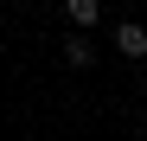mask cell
I'll return each instance as SVG.
<instances>
[{
	"instance_id": "cell-1",
	"label": "cell",
	"mask_w": 147,
	"mask_h": 141,
	"mask_svg": "<svg viewBox=\"0 0 147 141\" xmlns=\"http://www.w3.org/2000/svg\"><path fill=\"white\" fill-rule=\"evenodd\" d=\"M115 52L134 58V64L147 58V26H141V19H121V26H115Z\"/></svg>"
},
{
	"instance_id": "cell-3",
	"label": "cell",
	"mask_w": 147,
	"mask_h": 141,
	"mask_svg": "<svg viewBox=\"0 0 147 141\" xmlns=\"http://www.w3.org/2000/svg\"><path fill=\"white\" fill-rule=\"evenodd\" d=\"M64 19H70L77 32H90L96 19H102V0H64Z\"/></svg>"
},
{
	"instance_id": "cell-2",
	"label": "cell",
	"mask_w": 147,
	"mask_h": 141,
	"mask_svg": "<svg viewBox=\"0 0 147 141\" xmlns=\"http://www.w3.org/2000/svg\"><path fill=\"white\" fill-rule=\"evenodd\" d=\"M64 64H70V70H90V64H96V39H90V32H64Z\"/></svg>"
}]
</instances>
